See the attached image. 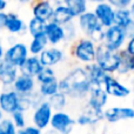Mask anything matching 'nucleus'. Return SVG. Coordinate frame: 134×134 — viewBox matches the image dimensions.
Masks as SVG:
<instances>
[{"label":"nucleus","mask_w":134,"mask_h":134,"mask_svg":"<svg viewBox=\"0 0 134 134\" xmlns=\"http://www.w3.org/2000/svg\"><path fill=\"white\" fill-rule=\"evenodd\" d=\"M126 38H127V34H126V31L124 28L118 27L115 25H112L111 27L105 30V35L102 42L109 49L118 52L121 49Z\"/></svg>","instance_id":"obj_5"},{"label":"nucleus","mask_w":134,"mask_h":134,"mask_svg":"<svg viewBox=\"0 0 134 134\" xmlns=\"http://www.w3.org/2000/svg\"><path fill=\"white\" fill-rule=\"evenodd\" d=\"M94 15L97 16L99 24L104 28H108L113 25V18H114V8L108 4V2H99L94 7L93 11Z\"/></svg>","instance_id":"obj_10"},{"label":"nucleus","mask_w":134,"mask_h":134,"mask_svg":"<svg viewBox=\"0 0 134 134\" xmlns=\"http://www.w3.org/2000/svg\"><path fill=\"white\" fill-rule=\"evenodd\" d=\"M83 69H85L86 74H87L91 87H104L105 79H106V76L108 74L105 73L97 64H94V63L88 64Z\"/></svg>","instance_id":"obj_14"},{"label":"nucleus","mask_w":134,"mask_h":134,"mask_svg":"<svg viewBox=\"0 0 134 134\" xmlns=\"http://www.w3.org/2000/svg\"><path fill=\"white\" fill-rule=\"evenodd\" d=\"M73 20V16L68 12L67 7L64 5L63 1L55 2V6H53V14H52L51 21L59 26H64L66 24L71 23Z\"/></svg>","instance_id":"obj_20"},{"label":"nucleus","mask_w":134,"mask_h":134,"mask_svg":"<svg viewBox=\"0 0 134 134\" xmlns=\"http://www.w3.org/2000/svg\"><path fill=\"white\" fill-rule=\"evenodd\" d=\"M47 44H48V41H47V38L44 33H42V34H39V35H35V37H33L30 46L27 47L28 52H31L34 57H37L38 54H40L45 48H46Z\"/></svg>","instance_id":"obj_27"},{"label":"nucleus","mask_w":134,"mask_h":134,"mask_svg":"<svg viewBox=\"0 0 134 134\" xmlns=\"http://www.w3.org/2000/svg\"><path fill=\"white\" fill-rule=\"evenodd\" d=\"M19 99L20 95L14 91L0 93V111L7 114H12L19 111Z\"/></svg>","instance_id":"obj_12"},{"label":"nucleus","mask_w":134,"mask_h":134,"mask_svg":"<svg viewBox=\"0 0 134 134\" xmlns=\"http://www.w3.org/2000/svg\"><path fill=\"white\" fill-rule=\"evenodd\" d=\"M104 119V109H97L86 105L80 115L78 116L75 124L80 126H92Z\"/></svg>","instance_id":"obj_9"},{"label":"nucleus","mask_w":134,"mask_h":134,"mask_svg":"<svg viewBox=\"0 0 134 134\" xmlns=\"http://www.w3.org/2000/svg\"><path fill=\"white\" fill-rule=\"evenodd\" d=\"M1 120H2V112L0 111V121H1Z\"/></svg>","instance_id":"obj_41"},{"label":"nucleus","mask_w":134,"mask_h":134,"mask_svg":"<svg viewBox=\"0 0 134 134\" xmlns=\"http://www.w3.org/2000/svg\"><path fill=\"white\" fill-rule=\"evenodd\" d=\"M13 88L14 92L18 93L19 95H28L32 92H34L35 80L34 78L20 74L16 76L15 81L13 82Z\"/></svg>","instance_id":"obj_16"},{"label":"nucleus","mask_w":134,"mask_h":134,"mask_svg":"<svg viewBox=\"0 0 134 134\" xmlns=\"http://www.w3.org/2000/svg\"><path fill=\"white\" fill-rule=\"evenodd\" d=\"M52 134H58V133H55V132H54L53 130H52Z\"/></svg>","instance_id":"obj_42"},{"label":"nucleus","mask_w":134,"mask_h":134,"mask_svg":"<svg viewBox=\"0 0 134 134\" xmlns=\"http://www.w3.org/2000/svg\"><path fill=\"white\" fill-rule=\"evenodd\" d=\"M72 54L81 63L93 64L95 59V45L88 38L79 39L72 47Z\"/></svg>","instance_id":"obj_3"},{"label":"nucleus","mask_w":134,"mask_h":134,"mask_svg":"<svg viewBox=\"0 0 134 134\" xmlns=\"http://www.w3.org/2000/svg\"><path fill=\"white\" fill-rule=\"evenodd\" d=\"M94 64H97L105 73H114L118 71L119 64H120L119 51H112L104 42H101L95 47Z\"/></svg>","instance_id":"obj_2"},{"label":"nucleus","mask_w":134,"mask_h":134,"mask_svg":"<svg viewBox=\"0 0 134 134\" xmlns=\"http://www.w3.org/2000/svg\"><path fill=\"white\" fill-rule=\"evenodd\" d=\"M63 30H64V37H65V39H64V40L68 41V40H72V39H74V38H75L76 30H75V26H74L73 21H71V23L64 25L63 26Z\"/></svg>","instance_id":"obj_34"},{"label":"nucleus","mask_w":134,"mask_h":134,"mask_svg":"<svg viewBox=\"0 0 134 134\" xmlns=\"http://www.w3.org/2000/svg\"><path fill=\"white\" fill-rule=\"evenodd\" d=\"M59 92V87H58V79L51 82H46V83H41L39 87V94L42 98H51L52 95L57 94Z\"/></svg>","instance_id":"obj_29"},{"label":"nucleus","mask_w":134,"mask_h":134,"mask_svg":"<svg viewBox=\"0 0 134 134\" xmlns=\"http://www.w3.org/2000/svg\"><path fill=\"white\" fill-rule=\"evenodd\" d=\"M2 59H4V48H2V44L0 41V63L2 61Z\"/></svg>","instance_id":"obj_40"},{"label":"nucleus","mask_w":134,"mask_h":134,"mask_svg":"<svg viewBox=\"0 0 134 134\" xmlns=\"http://www.w3.org/2000/svg\"><path fill=\"white\" fill-rule=\"evenodd\" d=\"M38 58L42 67H52L64 60V52L57 47H49L45 48Z\"/></svg>","instance_id":"obj_13"},{"label":"nucleus","mask_w":134,"mask_h":134,"mask_svg":"<svg viewBox=\"0 0 134 134\" xmlns=\"http://www.w3.org/2000/svg\"><path fill=\"white\" fill-rule=\"evenodd\" d=\"M27 58H28L27 46L24 42H15L12 46H9L8 49L4 53V59L2 60L15 66L19 69Z\"/></svg>","instance_id":"obj_4"},{"label":"nucleus","mask_w":134,"mask_h":134,"mask_svg":"<svg viewBox=\"0 0 134 134\" xmlns=\"http://www.w3.org/2000/svg\"><path fill=\"white\" fill-rule=\"evenodd\" d=\"M7 7V1L5 0H0V12H4V9Z\"/></svg>","instance_id":"obj_39"},{"label":"nucleus","mask_w":134,"mask_h":134,"mask_svg":"<svg viewBox=\"0 0 134 134\" xmlns=\"http://www.w3.org/2000/svg\"><path fill=\"white\" fill-rule=\"evenodd\" d=\"M33 18L39 19L44 23H49L53 14V4L49 1H38L33 4Z\"/></svg>","instance_id":"obj_17"},{"label":"nucleus","mask_w":134,"mask_h":134,"mask_svg":"<svg viewBox=\"0 0 134 134\" xmlns=\"http://www.w3.org/2000/svg\"><path fill=\"white\" fill-rule=\"evenodd\" d=\"M45 26H46V23L39 20V19L32 18L30 20V23H28L27 31L32 37H35V35L42 34V33L45 32Z\"/></svg>","instance_id":"obj_30"},{"label":"nucleus","mask_w":134,"mask_h":134,"mask_svg":"<svg viewBox=\"0 0 134 134\" xmlns=\"http://www.w3.org/2000/svg\"><path fill=\"white\" fill-rule=\"evenodd\" d=\"M19 69L15 66L2 60L0 63V82L5 86H11L15 81Z\"/></svg>","instance_id":"obj_21"},{"label":"nucleus","mask_w":134,"mask_h":134,"mask_svg":"<svg viewBox=\"0 0 134 134\" xmlns=\"http://www.w3.org/2000/svg\"><path fill=\"white\" fill-rule=\"evenodd\" d=\"M100 24L98 21L97 16L94 15V13L91 11L85 12L83 14H81L79 16V27L80 30L85 33L87 37H90L98 27H100Z\"/></svg>","instance_id":"obj_18"},{"label":"nucleus","mask_w":134,"mask_h":134,"mask_svg":"<svg viewBox=\"0 0 134 134\" xmlns=\"http://www.w3.org/2000/svg\"><path fill=\"white\" fill-rule=\"evenodd\" d=\"M35 78H37V80L40 83H46V82H51V81L57 80L55 73H54L52 67H42L41 71L38 73V75Z\"/></svg>","instance_id":"obj_31"},{"label":"nucleus","mask_w":134,"mask_h":134,"mask_svg":"<svg viewBox=\"0 0 134 134\" xmlns=\"http://www.w3.org/2000/svg\"><path fill=\"white\" fill-rule=\"evenodd\" d=\"M6 20H7V13L6 12H0V30L5 28Z\"/></svg>","instance_id":"obj_38"},{"label":"nucleus","mask_w":134,"mask_h":134,"mask_svg":"<svg viewBox=\"0 0 134 134\" xmlns=\"http://www.w3.org/2000/svg\"><path fill=\"white\" fill-rule=\"evenodd\" d=\"M52 130L58 134H71L75 121L65 112H55L52 114L51 121H49Z\"/></svg>","instance_id":"obj_6"},{"label":"nucleus","mask_w":134,"mask_h":134,"mask_svg":"<svg viewBox=\"0 0 134 134\" xmlns=\"http://www.w3.org/2000/svg\"><path fill=\"white\" fill-rule=\"evenodd\" d=\"M134 111L132 107H111L104 111V119L107 122L116 124L121 120L133 119Z\"/></svg>","instance_id":"obj_11"},{"label":"nucleus","mask_w":134,"mask_h":134,"mask_svg":"<svg viewBox=\"0 0 134 134\" xmlns=\"http://www.w3.org/2000/svg\"><path fill=\"white\" fill-rule=\"evenodd\" d=\"M119 55H120V64H119V68L116 72L119 74H126L132 72L134 69V57L127 54L125 49H120Z\"/></svg>","instance_id":"obj_26"},{"label":"nucleus","mask_w":134,"mask_h":134,"mask_svg":"<svg viewBox=\"0 0 134 134\" xmlns=\"http://www.w3.org/2000/svg\"><path fill=\"white\" fill-rule=\"evenodd\" d=\"M48 102L49 107L52 108V111H55V112H63V109L66 107L67 104V98L63 93L58 92L57 94L52 95L51 98H48V100H46Z\"/></svg>","instance_id":"obj_28"},{"label":"nucleus","mask_w":134,"mask_h":134,"mask_svg":"<svg viewBox=\"0 0 134 134\" xmlns=\"http://www.w3.org/2000/svg\"><path fill=\"white\" fill-rule=\"evenodd\" d=\"M87 97V105L97 109H102L108 100L104 87H91Z\"/></svg>","instance_id":"obj_15"},{"label":"nucleus","mask_w":134,"mask_h":134,"mask_svg":"<svg viewBox=\"0 0 134 134\" xmlns=\"http://www.w3.org/2000/svg\"><path fill=\"white\" fill-rule=\"evenodd\" d=\"M126 53L130 54V55L134 57V38H131L127 42V47L125 48Z\"/></svg>","instance_id":"obj_37"},{"label":"nucleus","mask_w":134,"mask_h":134,"mask_svg":"<svg viewBox=\"0 0 134 134\" xmlns=\"http://www.w3.org/2000/svg\"><path fill=\"white\" fill-rule=\"evenodd\" d=\"M52 114H53V111H52V108L49 107L48 102L45 100L44 102H41V104L34 109V113H33L34 127H37L38 130H40V131L47 128L49 125V121H51Z\"/></svg>","instance_id":"obj_7"},{"label":"nucleus","mask_w":134,"mask_h":134,"mask_svg":"<svg viewBox=\"0 0 134 134\" xmlns=\"http://www.w3.org/2000/svg\"><path fill=\"white\" fill-rule=\"evenodd\" d=\"M16 128L9 118L2 119L0 121V134H16Z\"/></svg>","instance_id":"obj_32"},{"label":"nucleus","mask_w":134,"mask_h":134,"mask_svg":"<svg viewBox=\"0 0 134 134\" xmlns=\"http://www.w3.org/2000/svg\"><path fill=\"white\" fill-rule=\"evenodd\" d=\"M63 2L73 18L80 16L81 14L87 12V2L85 0H64Z\"/></svg>","instance_id":"obj_24"},{"label":"nucleus","mask_w":134,"mask_h":134,"mask_svg":"<svg viewBox=\"0 0 134 134\" xmlns=\"http://www.w3.org/2000/svg\"><path fill=\"white\" fill-rule=\"evenodd\" d=\"M108 4L113 8L115 7V9H125L128 8L133 4V1H131V0H111V1H108Z\"/></svg>","instance_id":"obj_35"},{"label":"nucleus","mask_w":134,"mask_h":134,"mask_svg":"<svg viewBox=\"0 0 134 134\" xmlns=\"http://www.w3.org/2000/svg\"><path fill=\"white\" fill-rule=\"evenodd\" d=\"M42 68V65L40 64L39 58L38 57H28L26 59V61L23 64V66L20 67V72L24 75H28L31 78H35L38 75L40 71Z\"/></svg>","instance_id":"obj_23"},{"label":"nucleus","mask_w":134,"mask_h":134,"mask_svg":"<svg viewBox=\"0 0 134 134\" xmlns=\"http://www.w3.org/2000/svg\"><path fill=\"white\" fill-rule=\"evenodd\" d=\"M104 90L107 95H112L115 98H127L131 94V90L127 86L122 85L120 81L109 74L105 79Z\"/></svg>","instance_id":"obj_8"},{"label":"nucleus","mask_w":134,"mask_h":134,"mask_svg":"<svg viewBox=\"0 0 134 134\" xmlns=\"http://www.w3.org/2000/svg\"><path fill=\"white\" fill-rule=\"evenodd\" d=\"M5 28L12 34H18V33L23 32L25 30V25H24L23 19H20L16 14L7 13V20Z\"/></svg>","instance_id":"obj_25"},{"label":"nucleus","mask_w":134,"mask_h":134,"mask_svg":"<svg viewBox=\"0 0 134 134\" xmlns=\"http://www.w3.org/2000/svg\"><path fill=\"white\" fill-rule=\"evenodd\" d=\"M133 5H131L132 8H125V9H114V18H113V25L121 27L124 30L131 26L132 24H134L133 20V15H134V11H133Z\"/></svg>","instance_id":"obj_19"},{"label":"nucleus","mask_w":134,"mask_h":134,"mask_svg":"<svg viewBox=\"0 0 134 134\" xmlns=\"http://www.w3.org/2000/svg\"><path fill=\"white\" fill-rule=\"evenodd\" d=\"M16 134H42V133L41 131L38 130L34 126H26V127L16 131Z\"/></svg>","instance_id":"obj_36"},{"label":"nucleus","mask_w":134,"mask_h":134,"mask_svg":"<svg viewBox=\"0 0 134 134\" xmlns=\"http://www.w3.org/2000/svg\"><path fill=\"white\" fill-rule=\"evenodd\" d=\"M12 118V122H13V125L15 126L16 130H21V128L26 127V120H25V114L23 113V112L20 111H16L14 112V113L11 114Z\"/></svg>","instance_id":"obj_33"},{"label":"nucleus","mask_w":134,"mask_h":134,"mask_svg":"<svg viewBox=\"0 0 134 134\" xmlns=\"http://www.w3.org/2000/svg\"><path fill=\"white\" fill-rule=\"evenodd\" d=\"M59 92L67 98L72 99H83L87 97L91 90L87 74L82 67H75L58 81Z\"/></svg>","instance_id":"obj_1"},{"label":"nucleus","mask_w":134,"mask_h":134,"mask_svg":"<svg viewBox=\"0 0 134 134\" xmlns=\"http://www.w3.org/2000/svg\"><path fill=\"white\" fill-rule=\"evenodd\" d=\"M44 34L46 35L47 41L52 45L60 44V42L64 41V39H65L63 26H59V25H57V24L52 23V21L46 24Z\"/></svg>","instance_id":"obj_22"}]
</instances>
